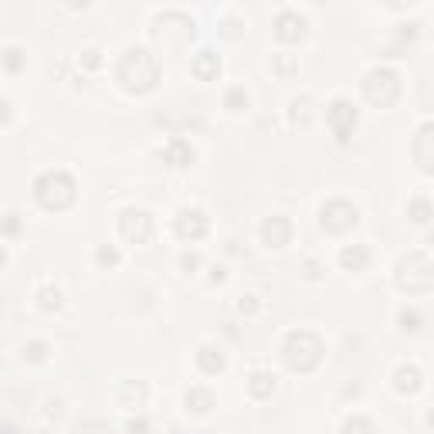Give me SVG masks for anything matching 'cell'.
I'll return each instance as SVG.
<instances>
[{
	"label": "cell",
	"mask_w": 434,
	"mask_h": 434,
	"mask_svg": "<svg viewBox=\"0 0 434 434\" xmlns=\"http://www.w3.org/2000/svg\"><path fill=\"white\" fill-rule=\"evenodd\" d=\"M119 234L126 238L129 245H146L150 234H153V217L146 210L129 207V210H123V217H119Z\"/></svg>",
	"instance_id": "obj_6"
},
{
	"label": "cell",
	"mask_w": 434,
	"mask_h": 434,
	"mask_svg": "<svg viewBox=\"0 0 434 434\" xmlns=\"http://www.w3.org/2000/svg\"><path fill=\"white\" fill-rule=\"evenodd\" d=\"M285 363H288V370H299V373H309V370H316L319 366V359H323V339L316 336V332L309 330H299V332H288V339H285Z\"/></svg>",
	"instance_id": "obj_3"
},
{
	"label": "cell",
	"mask_w": 434,
	"mask_h": 434,
	"mask_svg": "<svg viewBox=\"0 0 434 434\" xmlns=\"http://www.w3.org/2000/svg\"><path fill=\"white\" fill-rule=\"evenodd\" d=\"M245 105H248L245 88H231V92H228V109H234V112H238V109H245Z\"/></svg>",
	"instance_id": "obj_24"
},
{
	"label": "cell",
	"mask_w": 434,
	"mask_h": 434,
	"mask_svg": "<svg viewBox=\"0 0 434 434\" xmlns=\"http://www.w3.org/2000/svg\"><path fill=\"white\" fill-rule=\"evenodd\" d=\"M275 34H279V41H299L306 34V17L299 10H281L275 17Z\"/></svg>",
	"instance_id": "obj_12"
},
{
	"label": "cell",
	"mask_w": 434,
	"mask_h": 434,
	"mask_svg": "<svg viewBox=\"0 0 434 434\" xmlns=\"http://www.w3.org/2000/svg\"><path fill=\"white\" fill-rule=\"evenodd\" d=\"M99 61H102V58H99V52H95V48H88V52H85V65H88V68H95Z\"/></svg>",
	"instance_id": "obj_29"
},
{
	"label": "cell",
	"mask_w": 434,
	"mask_h": 434,
	"mask_svg": "<svg viewBox=\"0 0 434 434\" xmlns=\"http://www.w3.org/2000/svg\"><path fill=\"white\" fill-rule=\"evenodd\" d=\"M414 163L424 170V173H434V123H424L414 136Z\"/></svg>",
	"instance_id": "obj_9"
},
{
	"label": "cell",
	"mask_w": 434,
	"mask_h": 434,
	"mask_svg": "<svg viewBox=\"0 0 434 434\" xmlns=\"http://www.w3.org/2000/svg\"><path fill=\"white\" fill-rule=\"evenodd\" d=\"M401 323H404V330H417V316H414V312H404Z\"/></svg>",
	"instance_id": "obj_32"
},
{
	"label": "cell",
	"mask_w": 434,
	"mask_h": 434,
	"mask_svg": "<svg viewBox=\"0 0 434 434\" xmlns=\"http://www.w3.org/2000/svg\"><path fill=\"white\" fill-rule=\"evenodd\" d=\"M45 353H48V346H45V343H27V346H24V357L34 359V363H38V359H45Z\"/></svg>",
	"instance_id": "obj_25"
},
{
	"label": "cell",
	"mask_w": 434,
	"mask_h": 434,
	"mask_svg": "<svg viewBox=\"0 0 434 434\" xmlns=\"http://www.w3.org/2000/svg\"><path fill=\"white\" fill-rule=\"evenodd\" d=\"M119 82L126 92H150L156 82H160V68H156V58L146 48H129L119 61Z\"/></svg>",
	"instance_id": "obj_1"
},
{
	"label": "cell",
	"mask_w": 434,
	"mask_h": 434,
	"mask_svg": "<svg viewBox=\"0 0 434 434\" xmlns=\"http://www.w3.org/2000/svg\"><path fill=\"white\" fill-rule=\"evenodd\" d=\"M397 285L404 292H428L434 285V261L424 251H410L397 265Z\"/></svg>",
	"instance_id": "obj_4"
},
{
	"label": "cell",
	"mask_w": 434,
	"mask_h": 434,
	"mask_svg": "<svg viewBox=\"0 0 434 434\" xmlns=\"http://www.w3.org/2000/svg\"><path fill=\"white\" fill-rule=\"evenodd\" d=\"M238 309H241V312H255V309H258L255 295H245V299H241V306H238Z\"/></svg>",
	"instance_id": "obj_28"
},
{
	"label": "cell",
	"mask_w": 434,
	"mask_h": 434,
	"mask_svg": "<svg viewBox=\"0 0 434 434\" xmlns=\"http://www.w3.org/2000/svg\"><path fill=\"white\" fill-rule=\"evenodd\" d=\"M177 234H180V238H187V241H197V238H204V234H207L204 210H197V207H187V210H180Z\"/></svg>",
	"instance_id": "obj_10"
},
{
	"label": "cell",
	"mask_w": 434,
	"mask_h": 434,
	"mask_svg": "<svg viewBox=\"0 0 434 434\" xmlns=\"http://www.w3.org/2000/svg\"><path fill=\"white\" fill-rule=\"evenodd\" d=\"M309 105H312V99H295V102H292V123H302V126H306Z\"/></svg>",
	"instance_id": "obj_23"
},
{
	"label": "cell",
	"mask_w": 434,
	"mask_h": 434,
	"mask_svg": "<svg viewBox=\"0 0 434 434\" xmlns=\"http://www.w3.org/2000/svg\"><path fill=\"white\" fill-rule=\"evenodd\" d=\"M129 431H132V434H143V431H146V421H143V417H139V421H129Z\"/></svg>",
	"instance_id": "obj_33"
},
{
	"label": "cell",
	"mask_w": 434,
	"mask_h": 434,
	"mask_svg": "<svg viewBox=\"0 0 434 434\" xmlns=\"http://www.w3.org/2000/svg\"><path fill=\"white\" fill-rule=\"evenodd\" d=\"M394 387H397L401 394H414V390H421V370H417V366H397V373H394Z\"/></svg>",
	"instance_id": "obj_15"
},
{
	"label": "cell",
	"mask_w": 434,
	"mask_h": 434,
	"mask_svg": "<svg viewBox=\"0 0 434 434\" xmlns=\"http://www.w3.org/2000/svg\"><path fill=\"white\" fill-rule=\"evenodd\" d=\"M190 68H194V75L204 78V82H207V78H217V72H221V58L210 52V48H204V52L194 58V65H190Z\"/></svg>",
	"instance_id": "obj_13"
},
{
	"label": "cell",
	"mask_w": 434,
	"mask_h": 434,
	"mask_svg": "<svg viewBox=\"0 0 434 434\" xmlns=\"http://www.w3.org/2000/svg\"><path fill=\"white\" fill-rule=\"evenodd\" d=\"M3 65H7V72H17V68H21V48H7Z\"/></svg>",
	"instance_id": "obj_27"
},
{
	"label": "cell",
	"mask_w": 434,
	"mask_h": 434,
	"mask_svg": "<svg viewBox=\"0 0 434 434\" xmlns=\"http://www.w3.org/2000/svg\"><path fill=\"white\" fill-rule=\"evenodd\" d=\"M343 434H373V424L357 414V417H350V421L343 424Z\"/></svg>",
	"instance_id": "obj_22"
},
{
	"label": "cell",
	"mask_w": 434,
	"mask_h": 434,
	"mask_svg": "<svg viewBox=\"0 0 434 434\" xmlns=\"http://www.w3.org/2000/svg\"><path fill=\"white\" fill-rule=\"evenodd\" d=\"M272 390H275V377H272V373L255 370V373L248 377V394H251V397H272Z\"/></svg>",
	"instance_id": "obj_17"
},
{
	"label": "cell",
	"mask_w": 434,
	"mask_h": 434,
	"mask_svg": "<svg viewBox=\"0 0 434 434\" xmlns=\"http://www.w3.org/2000/svg\"><path fill=\"white\" fill-rule=\"evenodd\" d=\"M357 207L346 204V201H330V204L323 207V214H319V221H323V228L332 231V234H343V231H350L357 224Z\"/></svg>",
	"instance_id": "obj_7"
},
{
	"label": "cell",
	"mask_w": 434,
	"mask_h": 434,
	"mask_svg": "<svg viewBox=\"0 0 434 434\" xmlns=\"http://www.w3.org/2000/svg\"><path fill=\"white\" fill-rule=\"evenodd\" d=\"M408 214L414 217V221H421V224H424V221H431V217H434V207L428 204L424 197H417V201H410V210H408Z\"/></svg>",
	"instance_id": "obj_20"
},
{
	"label": "cell",
	"mask_w": 434,
	"mask_h": 434,
	"mask_svg": "<svg viewBox=\"0 0 434 434\" xmlns=\"http://www.w3.org/2000/svg\"><path fill=\"white\" fill-rule=\"evenodd\" d=\"M363 92L373 105H390L397 95H401V75L394 68H373L370 75L363 78Z\"/></svg>",
	"instance_id": "obj_5"
},
{
	"label": "cell",
	"mask_w": 434,
	"mask_h": 434,
	"mask_svg": "<svg viewBox=\"0 0 434 434\" xmlns=\"http://www.w3.org/2000/svg\"><path fill=\"white\" fill-rule=\"evenodd\" d=\"M197 366H201L204 373H221V370H224V357H221L214 346H201V350H197Z\"/></svg>",
	"instance_id": "obj_18"
},
{
	"label": "cell",
	"mask_w": 434,
	"mask_h": 434,
	"mask_svg": "<svg viewBox=\"0 0 434 434\" xmlns=\"http://www.w3.org/2000/svg\"><path fill=\"white\" fill-rule=\"evenodd\" d=\"M34 197L48 210H65V207L75 204V180L65 170H48L34 180Z\"/></svg>",
	"instance_id": "obj_2"
},
{
	"label": "cell",
	"mask_w": 434,
	"mask_h": 434,
	"mask_svg": "<svg viewBox=\"0 0 434 434\" xmlns=\"http://www.w3.org/2000/svg\"><path fill=\"white\" fill-rule=\"evenodd\" d=\"M357 105L350 102V99H332L330 105V126L336 132V139L339 143H346L350 136H353V129H357Z\"/></svg>",
	"instance_id": "obj_8"
},
{
	"label": "cell",
	"mask_w": 434,
	"mask_h": 434,
	"mask_svg": "<svg viewBox=\"0 0 434 434\" xmlns=\"http://www.w3.org/2000/svg\"><path fill=\"white\" fill-rule=\"evenodd\" d=\"M180 265L190 272V268H197V265H201V258H197V255H183V258H180Z\"/></svg>",
	"instance_id": "obj_30"
},
{
	"label": "cell",
	"mask_w": 434,
	"mask_h": 434,
	"mask_svg": "<svg viewBox=\"0 0 434 434\" xmlns=\"http://www.w3.org/2000/svg\"><path fill=\"white\" fill-rule=\"evenodd\" d=\"M95 258H99V265H109V268H112V265L119 261V251H116V248H99Z\"/></svg>",
	"instance_id": "obj_26"
},
{
	"label": "cell",
	"mask_w": 434,
	"mask_h": 434,
	"mask_svg": "<svg viewBox=\"0 0 434 434\" xmlns=\"http://www.w3.org/2000/svg\"><path fill=\"white\" fill-rule=\"evenodd\" d=\"M163 156H166L170 166H190V163H194V150H190V143H183V139H170Z\"/></svg>",
	"instance_id": "obj_14"
},
{
	"label": "cell",
	"mask_w": 434,
	"mask_h": 434,
	"mask_svg": "<svg viewBox=\"0 0 434 434\" xmlns=\"http://www.w3.org/2000/svg\"><path fill=\"white\" fill-rule=\"evenodd\" d=\"M38 299H41V309H58V306H61V288L45 285V288L38 292Z\"/></svg>",
	"instance_id": "obj_21"
},
{
	"label": "cell",
	"mask_w": 434,
	"mask_h": 434,
	"mask_svg": "<svg viewBox=\"0 0 434 434\" xmlns=\"http://www.w3.org/2000/svg\"><path fill=\"white\" fill-rule=\"evenodd\" d=\"M339 261H343V268H350V272H363L366 261H370V251H366L363 245H353V248H343V251H339Z\"/></svg>",
	"instance_id": "obj_16"
},
{
	"label": "cell",
	"mask_w": 434,
	"mask_h": 434,
	"mask_svg": "<svg viewBox=\"0 0 434 434\" xmlns=\"http://www.w3.org/2000/svg\"><path fill=\"white\" fill-rule=\"evenodd\" d=\"M275 68H279V72H292V58L279 54V58H275Z\"/></svg>",
	"instance_id": "obj_31"
},
{
	"label": "cell",
	"mask_w": 434,
	"mask_h": 434,
	"mask_svg": "<svg viewBox=\"0 0 434 434\" xmlns=\"http://www.w3.org/2000/svg\"><path fill=\"white\" fill-rule=\"evenodd\" d=\"M428 424H431V428H434V408H431V414H428Z\"/></svg>",
	"instance_id": "obj_34"
},
{
	"label": "cell",
	"mask_w": 434,
	"mask_h": 434,
	"mask_svg": "<svg viewBox=\"0 0 434 434\" xmlns=\"http://www.w3.org/2000/svg\"><path fill=\"white\" fill-rule=\"evenodd\" d=\"M187 408L197 410V414H207V410L214 408L210 390H204V387H190V390H187Z\"/></svg>",
	"instance_id": "obj_19"
},
{
	"label": "cell",
	"mask_w": 434,
	"mask_h": 434,
	"mask_svg": "<svg viewBox=\"0 0 434 434\" xmlns=\"http://www.w3.org/2000/svg\"><path fill=\"white\" fill-rule=\"evenodd\" d=\"M288 238H292V224H288V217H268L265 224H261V241L268 245V248H285L288 245Z\"/></svg>",
	"instance_id": "obj_11"
}]
</instances>
